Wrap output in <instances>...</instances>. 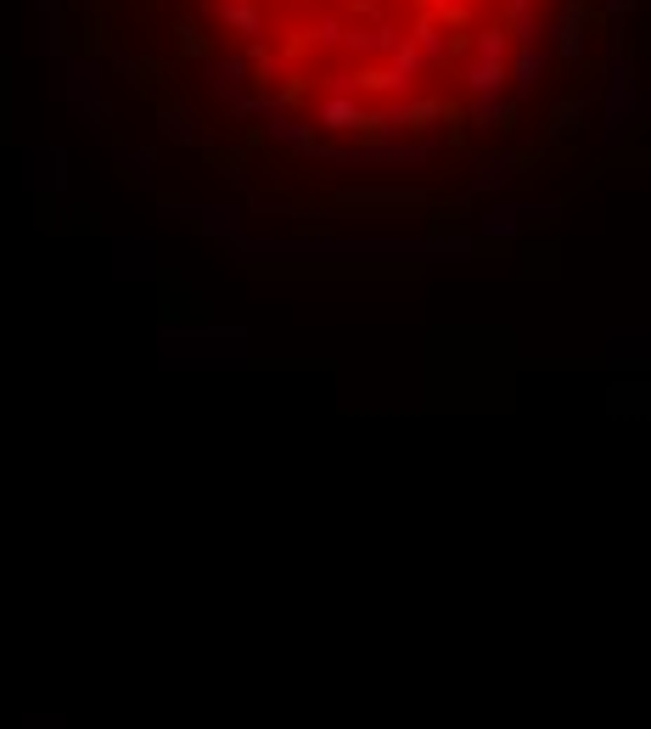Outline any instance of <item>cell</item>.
<instances>
[{
	"label": "cell",
	"instance_id": "cell-1",
	"mask_svg": "<svg viewBox=\"0 0 651 729\" xmlns=\"http://www.w3.org/2000/svg\"><path fill=\"white\" fill-rule=\"evenodd\" d=\"M315 124L320 129H359V124H370V113L359 107V95H326L315 107Z\"/></svg>",
	"mask_w": 651,
	"mask_h": 729
},
{
	"label": "cell",
	"instance_id": "cell-2",
	"mask_svg": "<svg viewBox=\"0 0 651 729\" xmlns=\"http://www.w3.org/2000/svg\"><path fill=\"white\" fill-rule=\"evenodd\" d=\"M214 18L230 29V34H264V12H259V0H214Z\"/></svg>",
	"mask_w": 651,
	"mask_h": 729
},
{
	"label": "cell",
	"instance_id": "cell-3",
	"mask_svg": "<svg viewBox=\"0 0 651 729\" xmlns=\"http://www.w3.org/2000/svg\"><path fill=\"white\" fill-rule=\"evenodd\" d=\"M500 84H505V62H500V57H472L467 90H472V95H494Z\"/></svg>",
	"mask_w": 651,
	"mask_h": 729
},
{
	"label": "cell",
	"instance_id": "cell-4",
	"mask_svg": "<svg viewBox=\"0 0 651 729\" xmlns=\"http://www.w3.org/2000/svg\"><path fill=\"white\" fill-rule=\"evenodd\" d=\"M399 39H404L399 29H359V34L349 39V52H354V57H388Z\"/></svg>",
	"mask_w": 651,
	"mask_h": 729
},
{
	"label": "cell",
	"instance_id": "cell-5",
	"mask_svg": "<svg viewBox=\"0 0 651 729\" xmlns=\"http://www.w3.org/2000/svg\"><path fill=\"white\" fill-rule=\"evenodd\" d=\"M472 57H505V34H500V29H483V34L472 39Z\"/></svg>",
	"mask_w": 651,
	"mask_h": 729
},
{
	"label": "cell",
	"instance_id": "cell-6",
	"mask_svg": "<svg viewBox=\"0 0 651 729\" xmlns=\"http://www.w3.org/2000/svg\"><path fill=\"white\" fill-rule=\"evenodd\" d=\"M505 12H511V18H517V29H523V39H528V29H534V23H528V12H534V0H505Z\"/></svg>",
	"mask_w": 651,
	"mask_h": 729
}]
</instances>
